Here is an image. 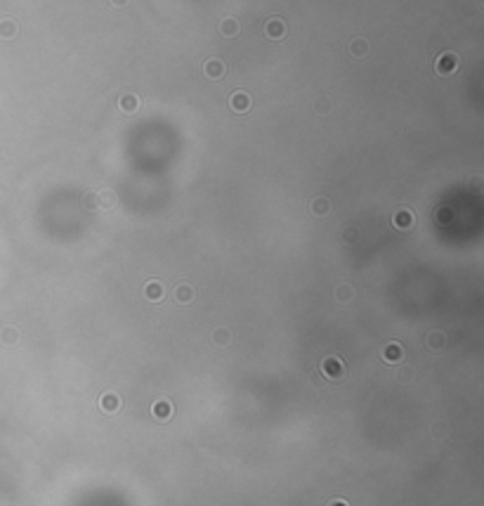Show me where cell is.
I'll use <instances>...</instances> for the list:
<instances>
[{
  "mask_svg": "<svg viewBox=\"0 0 484 506\" xmlns=\"http://www.w3.org/2000/svg\"><path fill=\"white\" fill-rule=\"evenodd\" d=\"M322 374L326 378H331V381H338V378L345 376V365L340 357L335 355H328L322 360Z\"/></svg>",
  "mask_w": 484,
  "mask_h": 506,
  "instance_id": "obj_1",
  "label": "cell"
},
{
  "mask_svg": "<svg viewBox=\"0 0 484 506\" xmlns=\"http://www.w3.org/2000/svg\"><path fill=\"white\" fill-rule=\"evenodd\" d=\"M435 69H437V74H440V76L453 74V71L458 69V54H456V52L440 54V57H437V62H435Z\"/></svg>",
  "mask_w": 484,
  "mask_h": 506,
  "instance_id": "obj_2",
  "label": "cell"
},
{
  "mask_svg": "<svg viewBox=\"0 0 484 506\" xmlns=\"http://www.w3.org/2000/svg\"><path fill=\"white\" fill-rule=\"evenodd\" d=\"M392 225L397 227V230H409V227L413 225V213H411L409 208H399L397 213L392 216Z\"/></svg>",
  "mask_w": 484,
  "mask_h": 506,
  "instance_id": "obj_3",
  "label": "cell"
},
{
  "mask_svg": "<svg viewBox=\"0 0 484 506\" xmlns=\"http://www.w3.org/2000/svg\"><path fill=\"white\" fill-rule=\"evenodd\" d=\"M203 74L208 76V78H222L225 76V62L222 59H208L203 64Z\"/></svg>",
  "mask_w": 484,
  "mask_h": 506,
  "instance_id": "obj_4",
  "label": "cell"
},
{
  "mask_svg": "<svg viewBox=\"0 0 484 506\" xmlns=\"http://www.w3.org/2000/svg\"><path fill=\"white\" fill-rule=\"evenodd\" d=\"M229 104H232V109L234 111H239V114H243V111H248L250 109V95L248 92H234L232 95V99H229Z\"/></svg>",
  "mask_w": 484,
  "mask_h": 506,
  "instance_id": "obj_5",
  "label": "cell"
},
{
  "mask_svg": "<svg viewBox=\"0 0 484 506\" xmlns=\"http://www.w3.org/2000/svg\"><path fill=\"white\" fill-rule=\"evenodd\" d=\"M151 412H154V416H156L159 421H168L172 416V405L168 402V400H156L154 407H151Z\"/></svg>",
  "mask_w": 484,
  "mask_h": 506,
  "instance_id": "obj_6",
  "label": "cell"
},
{
  "mask_svg": "<svg viewBox=\"0 0 484 506\" xmlns=\"http://www.w3.org/2000/svg\"><path fill=\"white\" fill-rule=\"evenodd\" d=\"M402 357H404V350H402L399 343H387L385 348H383V360H385V362H392V365H395Z\"/></svg>",
  "mask_w": 484,
  "mask_h": 506,
  "instance_id": "obj_7",
  "label": "cell"
},
{
  "mask_svg": "<svg viewBox=\"0 0 484 506\" xmlns=\"http://www.w3.org/2000/svg\"><path fill=\"white\" fill-rule=\"evenodd\" d=\"M99 407H102L104 412H109V414H114V412L121 407L119 395H114V393H104V395L99 398Z\"/></svg>",
  "mask_w": 484,
  "mask_h": 506,
  "instance_id": "obj_8",
  "label": "cell"
},
{
  "mask_svg": "<svg viewBox=\"0 0 484 506\" xmlns=\"http://www.w3.org/2000/svg\"><path fill=\"white\" fill-rule=\"evenodd\" d=\"M144 296L154 303L161 301L163 298V286L159 284V281H147V284H144Z\"/></svg>",
  "mask_w": 484,
  "mask_h": 506,
  "instance_id": "obj_9",
  "label": "cell"
},
{
  "mask_svg": "<svg viewBox=\"0 0 484 506\" xmlns=\"http://www.w3.org/2000/svg\"><path fill=\"white\" fill-rule=\"evenodd\" d=\"M119 107H121V111H128V114H132V111H137V109H140V99H137V95H123L119 99Z\"/></svg>",
  "mask_w": 484,
  "mask_h": 506,
  "instance_id": "obj_10",
  "label": "cell"
},
{
  "mask_svg": "<svg viewBox=\"0 0 484 506\" xmlns=\"http://www.w3.org/2000/svg\"><path fill=\"white\" fill-rule=\"evenodd\" d=\"M283 33H286V26H283L281 19H269L267 22V36L269 38H283Z\"/></svg>",
  "mask_w": 484,
  "mask_h": 506,
  "instance_id": "obj_11",
  "label": "cell"
},
{
  "mask_svg": "<svg viewBox=\"0 0 484 506\" xmlns=\"http://www.w3.org/2000/svg\"><path fill=\"white\" fill-rule=\"evenodd\" d=\"M328 211H331L328 199H323V196H314V201H312V213H314V216H326Z\"/></svg>",
  "mask_w": 484,
  "mask_h": 506,
  "instance_id": "obj_12",
  "label": "cell"
},
{
  "mask_svg": "<svg viewBox=\"0 0 484 506\" xmlns=\"http://www.w3.org/2000/svg\"><path fill=\"white\" fill-rule=\"evenodd\" d=\"M175 298L180 303H192L194 298V289L189 286V284H180L177 289H175Z\"/></svg>",
  "mask_w": 484,
  "mask_h": 506,
  "instance_id": "obj_13",
  "label": "cell"
},
{
  "mask_svg": "<svg viewBox=\"0 0 484 506\" xmlns=\"http://www.w3.org/2000/svg\"><path fill=\"white\" fill-rule=\"evenodd\" d=\"M425 343H428V348H432V350H442L444 343H446V338H444V334H440V331H432V334L425 338Z\"/></svg>",
  "mask_w": 484,
  "mask_h": 506,
  "instance_id": "obj_14",
  "label": "cell"
},
{
  "mask_svg": "<svg viewBox=\"0 0 484 506\" xmlns=\"http://www.w3.org/2000/svg\"><path fill=\"white\" fill-rule=\"evenodd\" d=\"M220 33H222V36H237L239 33V22L237 19H225V22L220 24Z\"/></svg>",
  "mask_w": 484,
  "mask_h": 506,
  "instance_id": "obj_15",
  "label": "cell"
},
{
  "mask_svg": "<svg viewBox=\"0 0 484 506\" xmlns=\"http://www.w3.org/2000/svg\"><path fill=\"white\" fill-rule=\"evenodd\" d=\"M352 296H355V289H352V286H347V284H340V286H338V291H335V298H338L340 303L352 301Z\"/></svg>",
  "mask_w": 484,
  "mask_h": 506,
  "instance_id": "obj_16",
  "label": "cell"
},
{
  "mask_svg": "<svg viewBox=\"0 0 484 506\" xmlns=\"http://www.w3.org/2000/svg\"><path fill=\"white\" fill-rule=\"evenodd\" d=\"M350 52L357 54V57H364V54L368 52V45H366L364 38H357V41H352V43H350Z\"/></svg>",
  "mask_w": 484,
  "mask_h": 506,
  "instance_id": "obj_17",
  "label": "cell"
},
{
  "mask_svg": "<svg viewBox=\"0 0 484 506\" xmlns=\"http://www.w3.org/2000/svg\"><path fill=\"white\" fill-rule=\"evenodd\" d=\"M14 33H17V24L14 22H2L0 24V36H2V38H12Z\"/></svg>",
  "mask_w": 484,
  "mask_h": 506,
  "instance_id": "obj_18",
  "label": "cell"
},
{
  "mask_svg": "<svg viewBox=\"0 0 484 506\" xmlns=\"http://www.w3.org/2000/svg\"><path fill=\"white\" fill-rule=\"evenodd\" d=\"M213 341H215L217 345H227L229 343V331H227V329H217L215 334H213Z\"/></svg>",
  "mask_w": 484,
  "mask_h": 506,
  "instance_id": "obj_19",
  "label": "cell"
},
{
  "mask_svg": "<svg viewBox=\"0 0 484 506\" xmlns=\"http://www.w3.org/2000/svg\"><path fill=\"white\" fill-rule=\"evenodd\" d=\"M99 196H102V199H99V201H102V206H114V194H111V192H102Z\"/></svg>",
  "mask_w": 484,
  "mask_h": 506,
  "instance_id": "obj_20",
  "label": "cell"
},
{
  "mask_svg": "<svg viewBox=\"0 0 484 506\" xmlns=\"http://www.w3.org/2000/svg\"><path fill=\"white\" fill-rule=\"evenodd\" d=\"M328 506H350V504H347L345 499H333V502H331Z\"/></svg>",
  "mask_w": 484,
  "mask_h": 506,
  "instance_id": "obj_21",
  "label": "cell"
},
{
  "mask_svg": "<svg viewBox=\"0 0 484 506\" xmlns=\"http://www.w3.org/2000/svg\"><path fill=\"white\" fill-rule=\"evenodd\" d=\"M5 341H17V331H7V338Z\"/></svg>",
  "mask_w": 484,
  "mask_h": 506,
  "instance_id": "obj_22",
  "label": "cell"
},
{
  "mask_svg": "<svg viewBox=\"0 0 484 506\" xmlns=\"http://www.w3.org/2000/svg\"><path fill=\"white\" fill-rule=\"evenodd\" d=\"M111 2H114V5H116V7H123V5H125V2H128V0H111Z\"/></svg>",
  "mask_w": 484,
  "mask_h": 506,
  "instance_id": "obj_23",
  "label": "cell"
}]
</instances>
